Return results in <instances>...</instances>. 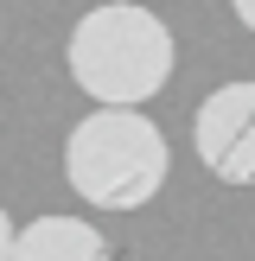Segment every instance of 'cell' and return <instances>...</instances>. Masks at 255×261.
Wrapping results in <instances>:
<instances>
[{
    "label": "cell",
    "instance_id": "5b68a950",
    "mask_svg": "<svg viewBox=\"0 0 255 261\" xmlns=\"http://www.w3.org/2000/svg\"><path fill=\"white\" fill-rule=\"evenodd\" d=\"M0 261H13V223H7V211H0Z\"/></svg>",
    "mask_w": 255,
    "mask_h": 261
},
{
    "label": "cell",
    "instance_id": "6da1fadb",
    "mask_svg": "<svg viewBox=\"0 0 255 261\" xmlns=\"http://www.w3.org/2000/svg\"><path fill=\"white\" fill-rule=\"evenodd\" d=\"M166 172H172L166 134L128 102H102L64 140V178L96 211H140V204H153L166 191Z\"/></svg>",
    "mask_w": 255,
    "mask_h": 261
},
{
    "label": "cell",
    "instance_id": "8992f818",
    "mask_svg": "<svg viewBox=\"0 0 255 261\" xmlns=\"http://www.w3.org/2000/svg\"><path fill=\"white\" fill-rule=\"evenodd\" d=\"M230 7H236V19H242V25L255 32V0H230Z\"/></svg>",
    "mask_w": 255,
    "mask_h": 261
},
{
    "label": "cell",
    "instance_id": "3957f363",
    "mask_svg": "<svg viewBox=\"0 0 255 261\" xmlns=\"http://www.w3.org/2000/svg\"><path fill=\"white\" fill-rule=\"evenodd\" d=\"M191 147H198L204 172L223 185H255V83H223L198 102L191 121Z\"/></svg>",
    "mask_w": 255,
    "mask_h": 261
},
{
    "label": "cell",
    "instance_id": "277c9868",
    "mask_svg": "<svg viewBox=\"0 0 255 261\" xmlns=\"http://www.w3.org/2000/svg\"><path fill=\"white\" fill-rule=\"evenodd\" d=\"M13 261H115V249L83 217H38L13 236Z\"/></svg>",
    "mask_w": 255,
    "mask_h": 261
},
{
    "label": "cell",
    "instance_id": "7a4b0ae2",
    "mask_svg": "<svg viewBox=\"0 0 255 261\" xmlns=\"http://www.w3.org/2000/svg\"><path fill=\"white\" fill-rule=\"evenodd\" d=\"M70 76L96 102H153L172 76V32L140 0L89 7L70 32Z\"/></svg>",
    "mask_w": 255,
    "mask_h": 261
}]
</instances>
